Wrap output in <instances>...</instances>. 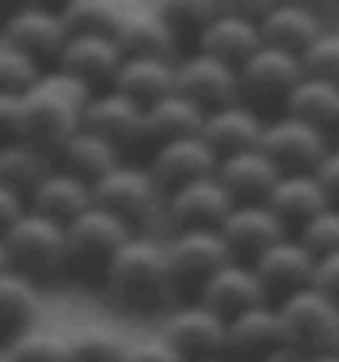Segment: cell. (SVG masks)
I'll return each instance as SVG.
<instances>
[{
    "mask_svg": "<svg viewBox=\"0 0 339 362\" xmlns=\"http://www.w3.org/2000/svg\"><path fill=\"white\" fill-rule=\"evenodd\" d=\"M89 95V89L59 69L40 73L37 83L20 95V139L57 158L69 135L83 129V109Z\"/></svg>",
    "mask_w": 339,
    "mask_h": 362,
    "instance_id": "obj_1",
    "label": "cell"
},
{
    "mask_svg": "<svg viewBox=\"0 0 339 362\" xmlns=\"http://www.w3.org/2000/svg\"><path fill=\"white\" fill-rule=\"evenodd\" d=\"M103 286L125 310H135V313L161 310L168 303V296L175 293L168 260H165V244L135 234L105 267Z\"/></svg>",
    "mask_w": 339,
    "mask_h": 362,
    "instance_id": "obj_2",
    "label": "cell"
},
{
    "mask_svg": "<svg viewBox=\"0 0 339 362\" xmlns=\"http://www.w3.org/2000/svg\"><path fill=\"white\" fill-rule=\"evenodd\" d=\"M0 238H4L10 270L23 274L33 284L67 270V230L37 211L27 208Z\"/></svg>",
    "mask_w": 339,
    "mask_h": 362,
    "instance_id": "obj_3",
    "label": "cell"
},
{
    "mask_svg": "<svg viewBox=\"0 0 339 362\" xmlns=\"http://www.w3.org/2000/svg\"><path fill=\"white\" fill-rule=\"evenodd\" d=\"M277 310L280 323V339L300 356H320L333 353L339 346V306L320 290H300V293L283 296Z\"/></svg>",
    "mask_w": 339,
    "mask_h": 362,
    "instance_id": "obj_4",
    "label": "cell"
},
{
    "mask_svg": "<svg viewBox=\"0 0 339 362\" xmlns=\"http://www.w3.org/2000/svg\"><path fill=\"white\" fill-rule=\"evenodd\" d=\"M63 230H67V270L89 276V280H103L113 257L135 238L129 224H122L96 204L76 221H69Z\"/></svg>",
    "mask_w": 339,
    "mask_h": 362,
    "instance_id": "obj_5",
    "label": "cell"
},
{
    "mask_svg": "<svg viewBox=\"0 0 339 362\" xmlns=\"http://www.w3.org/2000/svg\"><path fill=\"white\" fill-rule=\"evenodd\" d=\"M93 204L135 230L139 224L159 214V208L165 204V191L155 185L145 165L119 162L113 172L93 181Z\"/></svg>",
    "mask_w": 339,
    "mask_h": 362,
    "instance_id": "obj_6",
    "label": "cell"
},
{
    "mask_svg": "<svg viewBox=\"0 0 339 362\" xmlns=\"http://www.w3.org/2000/svg\"><path fill=\"white\" fill-rule=\"evenodd\" d=\"M260 152L270 158L273 168L280 175H306V172H316V165L326 158L330 139L320 129H313V125L280 112L264 122Z\"/></svg>",
    "mask_w": 339,
    "mask_h": 362,
    "instance_id": "obj_7",
    "label": "cell"
},
{
    "mask_svg": "<svg viewBox=\"0 0 339 362\" xmlns=\"http://www.w3.org/2000/svg\"><path fill=\"white\" fill-rule=\"evenodd\" d=\"M165 260L175 293H201V286L224 264H231V254L217 230H175V238L165 244Z\"/></svg>",
    "mask_w": 339,
    "mask_h": 362,
    "instance_id": "obj_8",
    "label": "cell"
},
{
    "mask_svg": "<svg viewBox=\"0 0 339 362\" xmlns=\"http://www.w3.org/2000/svg\"><path fill=\"white\" fill-rule=\"evenodd\" d=\"M303 79L300 57H290L283 49L260 47L254 57L237 66V86H241V103L251 105H280L287 103L290 89Z\"/></svg>",
    "mask_w": 339,
    "mask_h": 362,
    "instance_id": "obj_9",
    "label": "cell"
},
{
    "mask_svg": "<svg viewBox=\"0 0 339 362\" xmlns=\"http://www.w3.org/2000/svg\"><path fill=\"white\" fill-rule=\"evenodd\" d=\"M175 93L195 103L201 112L241 103L237 69L205 53H188V57L175 59Z\"/></svg>",
    "mask_w": 339,
    "mask_h": 362,
    "instance_id": "obj_10",
    "label": "cell"
},
{
    "mask_svg": "<svg viewBox=\"0 0 339 362\" xmlns=\"http://www.w3.org/2000/svg\"><path fill=\"white\" fill-rule=\"evenodd\" d=\"M161 339L181 356V362H198L224 356V320L198 300L178 306L161 326Z\"/></svg>",
    "mask_w": 339,
    "mask_h": 362,
    "instance_id": "obj_11",
    "label": "cell"
},
{
    "mask_svg": "<svg viewBox=\"0 0 339 362\" xmlns=\"http://www.w3.org/2000/svg\"><path fill=\"white\" fill-rule=\"evenodd\" d=\"M67 23L59 17V10L50 7H20L4 20V43L13 47L17 53L30 57L33 63L50 59L57 66V57L67 47Z\"/></svg>",
    "mask_w": 339,
    "mask_h": 362,
    "instance_id": "obj_12",
    "label": "cell"
},
{
    "mask_svg": "<svg viewBox=\"0 0 339 362\" xmlns=\"http://www.w3.org/2000/svg\"><path fill=\"white\" fill-rule=\"evenodd\" d=\"M217 234L227 244L231 260H237V264H254L277 240L290 238L267 204H234L231 214L221 221Z\"/></svg>",
    "mask_w": 339,
    "mask_h": 362,
    "instance_id": "obj_13",
    "label": "cell"
},
{
    "mask_svg": "<svg viewBox=\"0 0 339 362\" xmlns=\"http://www.w3.org/2000/svg\"><path fill=\"white\" fill-rule=\"evenodd\" d=\"M264 47L260 40V27H257V17H251L247 10L241 7H221L211 23L205 27V33L195 43V53H205L211 59H221L227 66H241L254 57L257 49Z\"/></svg>",
    "mask_w": 339,
    "mask_h": 362,
    "instance_id": "obj_14",
    "label": "cell"
},
{
    "mask_svg": "<svg viewBox=\"0 0 339 362\" xmlns=\"http://www.w3.org/2000/svg\"><path fill=\"white\" fill-rule=\"evenodd\" d=\"M251 267H254L257 280L264 286L267 300L277 296V303H280L283 296L300 293V290L313 286L316 257H313L297 238H283V240H277L270 250H264Z\"/></svg>",
    "mask_w": 339,
    "mask_h": 362,
    "instance_id": "obj_15",
    "label": "cell"
},
{
    "mask_svg": "<svg viewBox=\"0 0 339 362\" xmlns=\"http://www.w3.org/2000/svg\"><path fill=\"white\" fill-rule=\"evenodd\" d=\"M231 208H234V201L214 175L181 185L165 194V211L178 230H217L221 221L231 214Z\"/></svg>",
    "mask_w": 339,
    "mask_h": 362,
    "instance_id": "obj_16",
    "label": "cell"
},
{
    "mask_svg": "<svg viewBox=\"0 0 339 362\" xmlns=\"http://www.w3.org/2000/svg\"><path fill=\"white\" fill-rule=\"evenodd\" d=\"M165 194L181 185H191L198 178H211L217 172V155L205 145L201 135H188V139H175L159 148H151V162L145 165Z\"/></svg>",
    "mask_w": 339,
    "mask_h": 362,
    "instance_id": "obj_17",
    "label": "cell"
},
{
    "mask_svg": "<svg viewBox=\"0 0 339 362\" xmlns=\"http://www.w3.org/2000/svg\"><path fill=\"white\" fill-rule=\"evenodd\" d=\"M119 66H122V53L113 43V37H69L53 69L67 73L89 93H99L113 86Z\"/></svg>",
    "mask_w": 339,
    "mask_h": 362,
    "instance_id": "obj_18",
    "label": "cell"
},
{
    "mask_svg": "<svg viewBox=\"0 0 339 362\" xmlns=\"http://www.w3.org/2000/svg\"><path fill=\"white\" fill-rule=\"evenodd\" d=\"M264 115L254 112L251 105L234 103L224 105V109H211L205 112V122H201V139L211 152L221 158H231V155L241 152H254L260 148V135H264Z\"/></svg>",
    "mask_w": 339,
    "mask_h": 362,
    "instance_id": "obj_19",
    "label": "cell"
},
{
    "mask_svg": "<svg viewBox=\"0 0 339 362\" xmlns=\"http://www.w3.org/2000/svg\"><path fill=\"white\" fill-rule=\"evenodd\" d=\"M198 303L207 306L211 313H217L227 323V320H234V316L247 313V310H254V306L270 303V300H267L254 267L231 260V264H224V267L201 286Z\"/></svg>",
    "mask_w": 339,
    "mask_h": 362,
    "instance_id": "obj_20",
    "label": "cell"
},
{
    "mask_svg": "<svg viewBox=\"0 0 339 362\" xmlns=\"http://www.w3.org/2000/svg\"><path fill=\"white\" fill-rule=\"evenodd\" d=\"M122 59H171L175 63V37L161 20L159 7H125L113 33Z\"/></svg>",
    "mask_w": 339,
    "mask_h": 362,
    "instance_id": "obj_21",
    "label": "cell"
},
{
    "mask_svg": "<svg viewBox=\"0 0 339 362\" xmlns=\"http://www.w3.org/2000/svg\"><path fill=\"white\" fill-rule=\"evenodd\" d=\"M83 129L105 139L109 145H115L122 152L129 145L142 142V105L125 99L122 93H115L113 86L99 89V93L86 99Z\"/></svg>",
    "mask_w": 339,
    "mask_h": 362,
    "instance_id": "obj_22",
    "label": "cell"
},
{
    "mask_svg": "<svg viewBox=\"0 0 339 362\" xmlns=\"http://www.w3.org/2000/svg\"><path fill=\"white\" fill-rule=\"evenodd\" d=\"M257 27H260L264 47L283 49L290 57H303L326 33L323 20L310 7H300V4H270L264 10V17L257 20Z\"/></svg>",
    "mask_w": 339,
    "mask_h": 362,
    "instance_id": "obj_23",
    "label": "cell"
},
{
    "mask_svg": "<svg viewBox=\"0 0 339 362\" xmlns=\"http://www.w3.org/2000/svg\"><path fill=\"white\" fill-rule=\"evenodd\" d=\"M27 208L67 228L69 221H76L83 211L93 208V185H86L83 178L69 175L67 168L53 165L43 175V181L27 194Z\"/></svg>",
    "mask_w": 339,
    "mask_h": 362,
    "instance_id": "obj_24",
    "label": "cell"
},
{
    "mask_svg": "<svg viewBox=\"0 0 339 362\" xmlns=\"http://www.w3.org/2000/svg\"><path fill=\"white\" fill-rule=\"evenodd\" d=\"M280 323L273 303L254 306L224 323V359L227 362H260L273 346H280Z\"/></svg>",
    "mask_w": 339,
    "mask_h": 362,
    "instance_id": "obj_25",
    "label": "cell"
},
{
    "mask_svg": "<svg viewBox=\"0 0 339 362\" xmlns=\"http://www.w3.org/2000/svg\"><path fill=\"white\" fill-rule=\"evenodd\" d=\"M264 204L273 211V218L280 221L287 234H290V230H300L303 224H310L320 211L330 208V201H326V194H323L320 181H316L313 172L280 175Z\"/></svg>",
    "mask_w": 339,
    "mask_h": 362,
    "instance_id": "obj_26",
    "label": "cell"
},
{
    "mask_svg": "<svg viewBox=\"0 0 339 362\" xmlns=\"http://www.w3.org/2000/svg\"><path fill=\"white\" fill-rule=\"evenodd\" d=\"M214 178L221 181V188L231 194L234 204H264L270 188L280 178V172L273 168V162L260 148H254V152L221 158Z\"/></svg>",
    "mask_w": 339,
    "mask_h": 362,
    "instance_id": "obj_27",
    "label": "cell"
},
{
    "mask_svg": "<svg viewBox=\"0 0 339 362\" xmlns=\"http://www.w3.org/2000/svg\"><path fill=\"white\" fill-rule=\"evenodd\" d=\"M201 122H205V112L198 105L178 93H168L165 99L142 109V142L159 148L175 139H188L201 132Z\"/></svg>",
    "mask_w": 339,
    "mask_h": 362,
    "instance_id": "obj_28",
    "label": "cell"
},
{
    "mask_svg": "<svg viewBox=\"0 0 339 362\" xmlns=\"http://www.w3.org/2000/svg\"><path fill=\"white\" fill-rule=\"evenodd\" d=\"M40 313V290L17 270L0 274V343L10 346L17 336L37 326Z\"/></svg>",
    "mask_w": 339,
    "mask_h": 362,
    "instance_id": "obj_29",
    "label": "cell"
},
{
    "mask_svg": "<svg viewBox=\"0 0 339 362\" xmlns=\"http://www.w3.org/2000/svg\"><path fill=\"white\" fill-rule=\"evenodd\" d=\"M113 89L145 109L175 93V63L171 59H122Z\"/></svg>",
    "mask_w": 339,
    "mask_h": 362,
    "instance_id": "obj_30",
    "label": "cell"
},
{
    "mask_svg": "<svg viewBox=\"0 0 339 362\" xmlns=\"http://www.w3.org/2000/svg\"><path fill=\"white\" fill-rule=\"evenodd\" d=\"M53 162L59 168H67L69 175H76V178H83L86 185H93V181H99L105 172H113L115 165L122 162V152L115 145H109L105 139H99V135L79 129L76 135L67 139V145L57 152Z\"/></svg>",
    "mask_w": 339,
    "mask_h": 362,
    "instance_id": "obj_31",
    "label": "cell"
},
{
    "mask_svg": "<svg viewBox=\"0 0 339 362\" xmlns=\"http://www.w3.org/2000/svg\"><path fill=\"white\" fill-rule=\"evenodd\" d=\"M283 112L300 119V122L320 129V132H336L339 125V89L320 79L303 76L297 86L290 89Z\"/></svg>",
    "mask_w": 339,
    "mask_h": 362,
    "instance_id": "obj_32",
    "label": "cell"
},
{
    "mask_svg": "<svg viewBox=\"0 0 339 362\" xmlns=\"http://www.w3.org/2000/svg\"><path fill=\"white\" fill-rule=\"evenodd\" d=\"M53 165H57L53 155L37 148V145L27 142V139H13V142L0 145V185L13 188L17 194H23V198L43 181V175H47Z\"/></svg>",
    "mask_w": 339,
    "mask_h": 362,
    "instance_id": "obj_33",
    "label": "cell"
},
{
    "mask_svg": "<svg viewBox=\"0 0 339 362\" xmlns=\"http://www.w3.org/2000/svg\"><path fill=\"white\" fill-rule=\"evenodd\" d=\"M122 10L125 7L109 0H69L59 7V17L67 23L69 37H113Z\"/></svg>",
    "mask_w": 339,
    "mask_h": 362,
    "instance_id": "obj_34",
    "label": "cell"
},
{
    "mask_svg": "<svg viewBox=\"0 0 339 362\" xmlns=\"http://www.w3.org/2000/svg\"><path fill=\"white\" fill-rule=\"evenodd\" d=\"M69 362H122L129 336L113 326H76L67 333Z\"/></svg>",
    "mask_w": 339,
    "mask_h": 362,
    "instance_id": "obj_35",
    "label": "cell"
},
{
    "mask_svg": "<svg viewBox=\"0 0 339 362\" xmlns=\"http://www.w3.org/2000/svg\"><path fill=\"white\" fill-rule=\"evenodd\" d=\"M10 362H69L67 333L33 326L7 346Z\"/></svg>",
    "mask_w": 339,
    "mask_h": 362,
    "instance_id": "obj_36",
    "label": "cell"
},
{
    "mask_svg": "<svg viewBox=\"0 0 339 362\" xmlns=\"http://www.w3.org/2000/svg\"><path fill=\"white\" fill-rule=\"evenodd\" d=\"M159 13L168 23L175 43H181V40H188V37L198 43V37L205 33L207 23L221 13V7L211 4V0H178V4H161Z\"/></svg>",
    "mask_w": 339,
    "mask_h": 362,
    "instance_id": "obj_37",
    "label": "cell"
},
{
    "mask_svg": "<svg viewBox=\"0 0 339 362\" xmlns=\"http://www.w3.org/2000/svg\"><path fill=\"white\" fill-rule=\"evenodd\" d=\"M297 240H300L316 260L330 257V254H339V208L320 211L310 224H303V228L297 230Z\"/></svg>",
    "mask_w": 339,
    "mask_h": 362,
    "instance_id": "obj_38",
    "label": "cell"
},
{
    "mask_svg": "<svg viewBox=\"0 0 339 362\" xmlns=\"http://www.w3.org/2000/svg\"><path fill=\"white\" fill-rule=\"evenodd\" d=\"M303 76L320 79L339 89V33H323L306 53L300 57Z\"/></svg>",
    "mask_w": 339,
    "mask_h": 362,
    "instance_id": "obj_39",
    "label": "cell"
},
{
    "mask_svg": "<svg viewBox=\"0 0 339 362\" xmlns=\"http://www.w3.org/2000/svg\"><path fill=\"white\" fill-rule=\"evenodd\" d=\"M40 73L43 69L30 57L17 53L7 43H0V93L4 95H23L40 79Z\"/></svg>",
    "mask_w": 339,
    "mask_h": 362,
    "instance_id": "obj_40",
    "label": "cell"
},
{
    "mask_svg": "<svg viewBox=\"0 0 339 362\" xmlns=\"http://www.w3.org/2000/svg\"><path fill=\"white\" fill-rule=\"evenodd\" d=\"M122 362H181V356L165 339H129Z\"/></svg>",
    "mask_w": 339,
    "mask_h": 362,
    "instance_id": "obj_41",
    "label": "cell"
},
{
    "mask_svg": "<svg viewBox=\"0 0 339 362\" xmlns=\"http://www.w3.org/2000/svg\"><path fill=\"white\" fill-rule=\"evenodd\" d=\"M316 181H320L323 194H326V201H330V208H339V145L330 152H326V158H323L320 165H316Z\"/></svg>",
    "mask_w": 339,
    "mask_h": 362,
    "instance_id": "obj_42",
    "label": "cell"
},
{
    "mask_svg": "<svg viewBox=\"0 0 339 362\" xmlns=\"http://www.w3.org/2000/svg\"><path fill=\"white\" fill-rule=\"evenodd\" d=\"M313 290H320L323 296H330L339 306V254L316 260V274H313Z\"/></svg>",
    "mask_w": 339,
    "mask_h": 362,
    "instance_id": "obj_43",
    "label": "cell"
},
{
    "mask_svg": "<svg viewBox=\"0 0 339 362\" xmlns=\"http://www.w3.org/2000/svg\"><path fill=\"white\" fill-rule=\"evenodd\" d=\"M20 139V95L0 93V145Z\"/></svg>",
    "mask_w": 339,
    "mask_h": 362,
    "instance_id": "obj_44",
    "label": "cell"
},
{
    "mask_svg": "<svg viewBox=\"0 0 339 362\" xmlns=\"http://www.w3.org/2000/svg\"><path fill=\"white\" fill-rule=\"evenodd\" d=\"M23 211H27V198L17 194L13 188H7V185H0V234H4Z\"/></svg>",
    "mask_w": 339,
    "mask_h": 362,
    "instance_id": "obj_45",
    "label": "cell"
},
{
    "mask_svg": "<svg viewBox=\"0 0 339 362\" xmlns=\"http://www.w3.org/2000/svg\"><path fill=\"white\" fill-rule=\"evenodd\" d=\"M303 359H306V356H300L297 349H290L287 343H280V346H273L260 362H303Z\"/></svg>",
    "mask_w": 339,
    "mask_h": 362,
    "instance_id": "obj_46",
    "label": "cell"
},
{
    "mask_svg": "<svg viewBox=\"0 0 339 362\" xmlns=\"http://www.w3.org/2000/svg\"><path fill=\"white\" fill-rule=\"evenodd\" d=\"M303 362H339V353L333 349V353H320V356H306Z\"/></svg>",
    "mask_w": 339,
    "mask_h": 362,
    "instance_id": "obj_47",
    "label": "cell"
},
{
    "mask_svg": "<svg viewBox=\"0 0 339 362\" xmlns=\"http://www.w3.org/2000/svg\"><path fill=\"white\" fill-rule=\"evenodd\" d=\"M4 270H10V264H7V250H4V238H0V274Z\"/></svg>",
    "mask_w": 339,
    "mask_h": 362,
    "instance_id": "obj_48",
    "label": "cell"
},
{
    "mask_svg": "<svg viewBox=\"0 0 339 362\" xmlns=\"http://www.w3.org/2000/svg\"><path fill=\"white\" fill-rule=\"evenodd\" d=\"M198 362H227L224 356H214V359H198Z\"/></svg>",
    "mask_w": 339,
    "mask_h": 362,
    "instance_id": "obj_49",
    "label": "cell"
},
{
    "mask_svg": "<svg viewBox=\"0 0 339 362\" xmlns=\"http://www.w3.org/2000/svg\"><path fill=\"white\" fill-rule=\"evenodd\" d=\"M0 362H10V356H7V353H0Z\"/></svg>",
    "mask_w": 339,
    "mask_h": 362,
    "instance_id": "obj_50",
    "label": "cell"
},
{
    "mask_svg": "<svg viewBox=\"0 0 339 362\" xmlns=\"http://www.w3.org/2000/svg\"><path fill=\"white\" fill-rule=\"evenodd\" d=\"M336 132H339V125H336Z\"/></svg>",
    "mask_w": 339,
    "mask_h": 362,
    "instance_id": "obj_51",
    "label": "cell"
}]
</instances>
